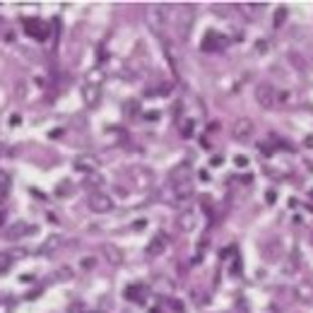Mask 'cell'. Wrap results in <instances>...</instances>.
I'll return each instance as SVG.
<instances>
[{
  "mask_svg": "<svg viewBox=\"0 0 313 313\" xmlns=\"http://www.w3.org/2000/svg\"><path fill=\"white\" fill-rule=\"evenodd\" d=\"M169 8L171 5H164V3H152L145 8V19H147V27L154 32V34H162L166 27V19H169Z\"/></svg>",
  "mask_w": 313,
  "mask_h": 313,
  "instance_id": "cell-1",
  "label": "cell"
},
{
  "mask_svg": "<svg viewBox=\"0 0 313 313\" xmlns=\"http://www.w3.org/2000/svg\"><path fill=\"white\" fill-rule=\"evenodd\" d=\"M70 313H84V306L82 304H73L70 306Z\"/></svg>",
  "mask_w": 313,
  "mask_h": 313,
  "instance_id": "cell-34",
  "label": "cell"
},
{
  "mask_svg": "<svg viewBox=\"0 0 313 313\" xmlns=\"http://www.w3.org/2000/svg\"><path fill=\"white\" fill-rule=\"evenodd\" d=\"M60 246H63V239H60L58 234H51V236H46V239H44V243L37 248V253H39V256H53Z\"/></svg>",
  "mask_w": 313,
  "mask_h": 313,
  "instance_id": "cell-13",
  "label": "cell"
},
{
  "mask_svg": "<svg viewBox=\"0 0 313 313\" xmlns=\"http://www.w3.org/2000/svg\"><path fill=\"white\" fill-rule=\"evenodd\" d=\"M104 80H106V70L104 68H92L89 73H87V84H94V87H102Z\"/></svg>",
  "mask_w": 313,
  "mask_h": 313,
  "instance_id": "cell-18",
  "label": "cell"
},
{
  "mask_svg": "<svg viewBox=\"0 0 313 313\" xmlns=\"http://www.w3.org/2000/svg\"><path fill=\"white\" fill-rule=\"evenodd\" d=\"M8 191H10V176L5 174V171H0V203L5 200Z\"/></svg>",
  "mask_w": 313,
  "mask_h": 313,
  "instance_id": "cell-23",
  "label": "cell"
},
{
  "mask_svg": "<svg viewBox=\"0 0 313 313\" xmlns=\"http://www.w3.org/2000/svg\"><path fill=\"white\" fill-rule=\"evenodd\" d=\"M169 246V239H166V234H156L154 239L147 243V256H162Z\"/></svg>",
  "mask_w": 313,
  "mask_h": 313,
  "instance_id": "cell-15",
  "label": "cell"
},
{
  "mask_svg": "<svg viewBox=\"0 0 313 313\" xmlns=\"http://www.w3.org/2000/svg\"><path fill=\"white\" fill-rule=\"evenodd\" d=\"M296 296H299L301 301H306V304H311L313 301V285L311 282H301V285L296 287Z\"/></svg>",
  "mask_w": 313,
  "mask_h": 313,
  "instance_id": "cell-19",
  "label": "cell"
},
{
  "mask_svg": "<svg viewBox=\"0 0 313 313\" xmlns=\"http://www.w3.org/2000/svg\"><path fill=\"white\" fill-rule=\"evenodd\" d=\"M145 118H147V120H156V118H159V111H149V113H145Z\"/></svg>",
  "mask_w": 313,
  "mask_h": 313,
  "instance_id": "cell-35",
  "label": "cell"
},
{
  "mask_svg": "<svg viewBox=\"0 0 313 313\" xmlns=\"http://www.w3.org/2000/svg\"><path fill=\"white\" fill-rule=\"evenodd\" d=\"M87 205H89V210L97 212V214H106V212L113 210V200H111L106 193H92L89 200H87Z\"/></svg>",
  "mask_w": 313,
  "mask_h": 313,
  "instance_id": "cell-7",
  "label": "cell"
},
{
  "mask_svg": "<svg viewBox=\"0 0 313 313\" xmlns=\"http://www.w3.org/2000/svg\"><path fill=\"white\" fill-rule=\"evenodd\" d=\"M256 102H258L260 109H270V106H275V102H277L275 87H272L270 82L256 84Z\"/></svg>",
  "mask_w": 313,
  "mask_h": 313,
  "instance_id": "cell-4",
  "label": "cell"
},
{
  "mask_svg": "<svg viewBox=\"0 0 313 313\" xmlns=\"http://www.w3.org/2000/svg\"><path fill=\"white\" fill-rule=\"evenodd\" d=\"M193 128H195V120L193 118L181 120V133H183V138H191V135H193Z\"/></svg>",
  "mask_w": 313,
  "mask_h": 313,
  "instance_id": "cell-25",
  "label": "cell"
},
{
  "mask_svg": "<svg viewBox=\"0 0 313 313\" xmlns=\"http://www.w3.org/2000/svg\"><path fill=\"white\" fill-rule=\"evenodd\" d=\"M3 27H5V22H3V17H0V29H3Z\"/></svg>",
  "mask_w": 313,
  "mask_h": 313,
  "instance_id": "cell-41",
  "label": "cell"
},
{
  "mask_svg": "<svg viewBox=\"0 0 313 313\" xmlns=\"http://www.w3.org/2000/svg\"><path fill=\"white\" fill-rule=\"evenodd\" d=\"M75 166V171H82V174H92V171H97V166H99V159L92 154H82V156H77L73 162Z\"/></svg>",
  "mask_w": 313,
  "mask_h": 313,
  "instance_id": "cell-11",
  "label": "cell"
},
{
  "mask_svg": "<svg viewBox=\"0 0 313 313\" xmlns=\"http://www.w3.org/2000/svg\"><path fill=\"white\" fill-rule=\"evenodd\" d=\"M55 279H63V282L73 279V270H70V267H60V270L55 272Z\"/></svg>",
  "mask_w": 313,
  "mask_h": 313,
  "instance_id": "cell-26",
  "label": "cell"
},
{
  "mask_svg": "<svg viewBox=\"0 0 313 313\" xmlns=\"http://www.w3.org/2000/svg\"><path fill=\"white\" fill-rule=\"evenodd\" d=\"M128 178H130V183L135 185V191H149L152 185H154V171L152 169H147V166H142V164H135V166H128Z\"/></svg>",
  "mask_w": 313,
  "mask_h": 313,
  "instance_id": "cell-2",
  "label": "cell"
},
{
  "mask_svg": "<svg viewBox=\"0 0 313 313\" xmlns=\"http://www.w3.org/2000/svg\"><path fill=\"white\" fill-rule=\"evenodd\" d=\"M104 256H106V260H109L111 265H120L123 263V251L116 246V243H104Z\"/></svg>",
  "mask_w": 313,
  "mask_h": 313,
  "instance_id": "cell-17",
  "label": "cell"
},
{
  "mask_svg": "<svg viewBox=\"0 0 313 313\" xmlns=\"http://www.w3.org/2000/svg\"><path fill=\"white\" fill-rule=\"evenodd\" d=\"M34 231H37V227H34V224H29V222L19 220V222H15L12 227H8V229H5V239H10V241L24 239V236L34 234Z\"/></svg>",
  "mask_w": 313,
  "mask_h": 313,
  "instance_id": "cell-8",
  "label": "cell"
},
{
  "mask_svg": "<svg viewBox=\"0 0 313 313\" xmlns=\"http://www.w3.org/2000/svg\"><path fill=\"white\" fill-rule=\"evenodd\" d=\"M258 147H260V152H263V154H272V152H275V147H267L265 142H258Z\"/></svg>",
  "mask_w": 313,
  "mask_h": 313,
  "instance_id": "cell-31",
  "label": "cell"
},
{
  "mask_svg": "<svg viewBox=\"0 0 313 313\" xmlns=\"http://www.w3.org/2000/svg\"><path fill=\"white\" fill-rule=\"evenodd\" d=\"M253 130H256L253 120L251 118H239V120H234V123H231V138L239 140V142H243V140H251Z\"/></svg>",
  "mask_w": 313,
  "mask_h": 313,
  "instance_id": "cell-6",
  "label": "cell"
},
{
  "mask_svg": "<svg viewBox=\"0 0 313 313\" xmlns=\"http://www.w3.org/2000/svg\"><path fill=\"white\" fill-rule=\"evenodd\" d=\"M279 256H282V246H279V241H272V246H270V251L265 253V260H270V263H275V260H279Z\"/></svg>",
  "mask_w": 313,
  "mask_h": 313,
  "instance_id": "cell-21",
  "label": "cell"
},
{
  "mask_svg": "<svg viewBox=\"0 0 313 313\" xmlns=\"http://www.w3.org/2000/svg\"><path fill=\"white\" fill-rule=\"evenodd\" d=\"M265 48H267L265 41H258V53H265Z\"/></svg>",
  "mask_w": 313,
  "mask_h": 313,
  "instance_id": "cell-39",
  "label": "cell"
},
{
  "mask_svg": "<svg viewBox=\"0 0 313 313\" xmlns=\"http://www.w3.org/2000/svg\"><path fill=\"white\" fill-rule=\"evenodd\" d=\"M176 224H178V229L185 231V234H191V231L195 229V214L193 210H183L181 214H178V220H176Z\"/></svg>",
  "mask_w": 313,
  "mask_h": 313,
  "instance_id": "cell-16",
  "label": "cell"
},
{
  "mask_svg": "<svg viewBox=\"0 0 313 313\" xmlns=\"http://www.w3.org/2000/svg\"><path fill=\"white\" fill-rule=\"evenodd\" d=\"M287 15H289V10H287V8H277V12H275V29H282V27H285Z\"/></svg>",
  "mask_w": 313,
  "mask_h": 313,
  "instance_id": "cell-24",
  "label": "cell"
},
{
  "mask_svg": "<svg viewBox=\"0 0 313 313\" xmlns=\"http://www.w3.org/2000/svg\"><path fill=\"white\" fill-rule=\"evenodd\" d=\"M222 162H224L222 156H212V159H210V164H212V166H222Z\"/></svg>",
  "mask_w": 313,
  "mask_h": 313,
  "instance_id": "cell-37",
  "label": "cell"
},
{
  "mask_svg": "<svg viewBox=\"0 0 313 313\" xmlns=\"http://www.w3.org/2000/svg\"><path fill=\"white\" fill-rule=\"evenodd\" d=\"M15 258H12V253H0V275H5L10 267H12Z\"/></svg>",
  "mask_w": 313,
  "mask_h": 313,
  "instance_id": "cell-22",
  "label": "cell"
},
{
  "mask_svg": "<svg viewBox=\"0 0 313 313\" xmlns=\"http://www.w3.org/2000/svg\"><path fill=\"white\" fill-rule=\"evenodd\" d=\"M234 164L239 166V169H243V166H248V159H246V156H243V154H239V156H236V159H234Z\"/></svg>",
  "mask_w": 313,
  "mask_h": 313,
  "instance_id": "cell-30",
  "label": "cell"
},
{
  "mask_svg": "<svg viewBox=\"0 0 313 313\" xmlns=\"http://www.w3.org/2000/svg\"><path fill=\"white\" fill-rule=\"evenodd\" d=\"M5 224V212H0V227Z\"/></svg>",
  "mask_w": 313,
  "mask_h": 313,
  "instance_id": "cell-40",
  "label": "cell"
},
{
  "mask_svg": "<svg viewBox=\"0 0 313 313\" xmlns=\"http://www.w3.org/2000/svg\"><path fill=\"white\" fill-rule=\"evenodd\" d=\"M82 99H84V104H87L89 109H94L97 104L102 102V87H94V84H84V87H82Z\"/></svg>",
  "mask_w": 313,
  "mask_h": 313,
  "instance_id": "cell-14",
  "label": "cell"
},
{
  "mask_svg": "<svg viewBox=\"0 0 313 313\" xmlns=\"http://www.w3.org/2000/svg\"><path fill=\"white\" fill-rule=\"evenodd\" d=\"M24 29H27L29 37L41 39V41L48 37V27L41 22V19H24Z\"/></svg>",
  "mask_w": 313,
  "mask_h": 313,
  "instance_id": "cell-12",
  "label": "cell"
},
{
  "mask_svg": "<svg viewBox=\"0 0 313 313\" xmlns=\"http://www.w3.org/2000/svg\"><path fill=\"white\" fill-rule=\"evenodd\" d=\"M97 313H102V311H97Z\"/></svg>",
  "mask_w": 313,
  "mask_h": 313,
  "instance_id": "cell-43",
  "label": "cell"
},
{
  "mask_svg": "<svg viewBox=\"0 0 313 313\" xmlns=\"http://www.w3.org/2000/svg\"><path fill=\"white\" fill-rule=\"evenodd\" d=\"M275 198H277V193H275V191H267V193H265L267 205H272V203H275Z\"/></svg>",
  "mask_w": 313,
  "mask_h": 313,
  "instance_id": "cell-33",
  "label": "cell"
},
{
  "mask_svg": "<svg viewBox=\"0 0 313 313\" xmlns=\"http://www.w3.org/2000/svg\"><path fill=\"white\" fill-rule=\"evenodd\" d=\"M169 306H171L176 313H183V304H181L178 299H169Z\"/></svg>",
  "mask_w": 313,
  "mask_h": 313,
  "instance_id": "cell-28",
  "label": "cell"
},
{
  "mask_svg": "<svg viewBox=\"0 0 313 313\" xmlns=\"http://www.w3.org/2000/svg\"><path fill=\"white\" fill-rule=\"evenodd\" d=\"M149 296V289L145 285H128L126 287V299L135 301V304H145Z\"/></svg>",
  "mask_w": 313,
  "mask_h": 313,
  "instance_id": "cell-10",
  "label": "cell"
},
{
  "mask_svg": "<svg viewBox=\"0 0 313 313\" xmlns=\"http://www.w3.org/2000/svg\"><path fill=\"white\" fill-rule=\"evenodd\" d=\"M289 60L294 63V68H296V70H304V58H301V55H296V53H289Z\"/></svg>",
  "mask_w": 313,
  "mask_h": 313,
  "instance_id": "cell-27",
  "label": "cell"
},
{
  "mask_svg": "<svg viewBox=\"0 0 313 313\" xmlns=\"http://www.w3.org/2000/svg\"><path fill=\"white\" fill-rule=\"evenodd\" d=\"M0 313H10V301H0Z\"/></svg>",
  "mask_w": 313,
  "mask_h": 313,
  "instance_id": "cell-36",
  "label": "cell"
},
{
  "mask_svg": "<svg viewBox=\"0 0 313 313\" xmlns=\"http://www.w3.org/2000/svg\"><path fill=\"white\" fill-rule=\"evenodd\" d=\"M308 198H311V200H313V188H311V193H308Z\"/></svg>",
  "mask_w": 313,
  "mask_h": 313,
  "instance_id": "cell-42",
  "label": "cell"
},
{
  "mask_svg": "<svg viewBox=\"0 0 313 313\" xmlns=\"http://www.w3.org/2000/svg\"><path fill=\"white\" fill-rule=\"evenodd\" d=\"M304 147L313 149V135H308V138H306V140H304Z\"/></svg>",
  "mask_w": 313,
  "mask_h": 313,
  "instance_id": "cell-38",
  "label": "cell"
},
{
  "mask_svg": "<svg viewBox=\"0 0 313 313\" xmlns=\"http://www.w3.org/2000/svg\"><path fill=\"white\" fill-rule=\"evenodd\" d=\"M94 265H97V258H92V256H87V258L82 260V267H84V270H92Z\"/></svg>",
  "mask_w": 313,
  "mask_h": 313,
  "instance_id": "cell-29",
  "label": "cell"
},
{
  "mask_svg": "<svg viewBox=\"0 0 313 313\" xmlns=\"http://www.w3.org/2000/svg\"><path fill=\"white\" fill-rule=\"evenodd\" d=\"M195 19V8L193 5H178V19H176V32L181 41H188V34H191V27H193Z\"/></svg>",
  "mask_w": 313,
  "mask_h": 313,
  "instance_id": "cell-3",
  "label": "cell"
},
{
  "mask_svg": "<svg viewBox=\"0 0 313 313\" xmlns=\"http://www.w3.org/2000/svg\"><path fill=\"white\" fill-rule=\"evenodd\" d=\"M227 44H229V39L222 37L220 32H205L200 48H203V51H220V48H224Z\"/></svg>",
  "mask_w": 313,
  "mask_h": 313,
  "instance_id": "cell-9",
  "label": "cell"
},
{
  "mask_svg": "<svg viewBox=\"0 0 313 313\" xmlns=\"http://www.w3.org/2000/svg\"><path fill=\"white\" fill-rule=\"evenodd\" d=\"M296 270H299V251H292V256L285 263V275H294Z\"/></svg>",
  "mask_w": 313,
  "mask_h": 313,
  "instance_id": "cell-20",
  "label": "cell"
},
{
  "mask_svg": "<svg viewBox=\"0 0 313 313\" xmlns=\"http://www.w3.org/2000/svg\"><path fill=\"white\" fill-rule=\"evenodd\" d=\"M241 272V260L239 258H234V267H231V275H239Z\"/></svg>",
  "mask_w": 313,
  "mask_h": 313,
  "instance_id": "cell-32",
  "label": "cell"
},
{
  "mask_svg": "<svg viewBox=\"0 0 313 313\" xmlns=\"http://www.w3.org/2000/svg\"><path fill=\"white\" fill-rule=\"evenodd\" d=\"M193 181V169L188 162H181V164H176L171 171H169V183L171 188L174 185H181V183H191Z\"/></svg>",
  "mask_w": 313,
  "mask_h": 313,
  "instance_id": "cell-5",
  "label": "cell"
}]
</instances>
